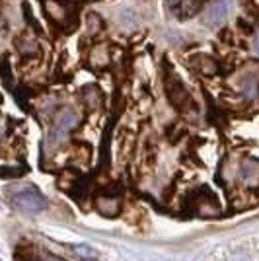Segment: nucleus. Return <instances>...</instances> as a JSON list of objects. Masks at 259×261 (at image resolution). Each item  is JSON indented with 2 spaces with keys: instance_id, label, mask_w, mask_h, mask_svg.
<instances>
[{
  "instance_id": "nucleus-1",
  "label": "nucleus",
  "mask_w": 259,
  "mask_h": 261,
  "mask_svg": "<svg viewBox=\"0 0 259 261\" xmlns=\"http://www.w3.org/2000/svg\"><path fill=\"white\" fill-rule=\"evenodd\" d=\"M12 205L23 215H39L47 208V199L37 189L25 187L12 197Z\"/></svg>"
},
{
  "instance_id": "nucleus-5",
  "label": "nucleus",
  "mask_w": 259,
  "mask_h": 261,
  "mask_svg": "<svg viewBox=\"0 0 259 261\" xmlns=\"http://www.w3.org/2000/svg\"><path fill=\"white\" fill-rule=\"evenodd\" d=\"M119 22L123 23V25H137L139 23V16H137V12L131 10V8H123V10L119 12Z\"/></svg>"
},
{
  "instance_id": "nucleus-3",
  "label": "nucleus",
  "mask_w": 259,
  "mask_h": 261,
  "mask_svg": "<svg viewBox=\"0 0 259 261\" xmlns=\"http://www.w3.org/2000/svg\"><path fill=\"white\" fill-rule=\"evenodd\" d=\"M232 10H234V0H215L211 4V8L206 10V16H205L206 25L216 28V25H220L222 22H226V18L232 14Z\"/></svg>"
},
{
  "instance_id": "nucleus-8",
  "label": "nucleus",
  "mask_w": 259,
  "mask_h": 261,
  "mask_svg": "<svg viewBox=\"0 0 259 261\" xmlns=\"http://www.w3.org/2000/svg\"><path fill=\"white\" fill-rule=\"evenodd\" d=\"M0 139H2V127H0Z\"/></svg>"
},
{
  "instance_id": "nucleus-4",
  "label": "nucleus",
  "mask_w": 259,
  "mask_h": 261,
  "mask_svg": "<svg viewBox=\"0 0 259 261\" xmlns=\"http://www.w3.org/2000/svg\"><path fill=\"white\" fill-rule=\"evenodd\" d=\"M72 253H76V257H80V259H96V250H92L90 246H84V244H76V246H68Z\"/></svg>"
},
{
  "instance_id": "nucleus-6",
  "label": "nucleus",
  "mask_w": 259,
  "mask_h": 261,
  "mask_svg": "<svg viewBox=\"0 0 259 261\" xmlns=\"http://www.w3.org/2000/svg\"><path fill=\"white\" fill-rule=\"evenodd\" d=\"M179 6H182V0H168V12L175 16L179 12Z\"/></svg>"
},
{
  "instance_id": "nucleus-2",
  "label": "nucleus",
  "mask_w": 259,
  "mask_h": 261,
  "mask_svg": "<svg viewBox=\"0 0 259 261\" xmlns=\"http://www.w3.org/2000/svg\"><path fill=\"white\" fill-rule=\"evenodd\" d=\"M76 125H78V115H76L72 109L61 111L57 121H55L53 129L49 133V142H51V144H59L70 130L74 129Z\"/></svg>"
},
{
  "instance_id": "nucleus-7",
  "label": "nucleus",
  "mask_w": 259,
  "mask_h": 261,
  "mask_svg": "<svg viewBox=\"0 0 259 261\" xmlns=\"http://www.w3.org/2000/svg\"><path fill=\"white\" fill-rule=\"evenodd\" d=\"M253 53L259 57V33L255 35V39H253Z\"/></svg>"
}]
</instances>
